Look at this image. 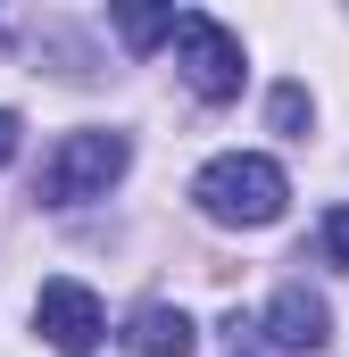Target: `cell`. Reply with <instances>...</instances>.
<instances>
[{
	"label": "cell",
	"instance_id": "3",
	"mask_svg": "<svg viewBox=\"0 0 349 357\" xmlns=\"http://www.w3.org/2000/svg\"><path fill=\"white\" fill-rule=\"evenodd\" d=\"M167 42H174V67H183V84L200 91V100H233V91H242V33H233V25L183 8Z\"/></svg>",
	"mask_w": 349,
	"mask_h": 357
},
{
	"label": "cell",
	"instance_id": "5",
	"mask_svg": "<svg viewBox=\"0 0 349 357\" xmlns=\"http://www.w3.org/2000/svg\"><path fill=\"white\" fill-rule=\"evenodd\" d=\"M266 341L291 349V357H299V349H325V341H333V307H325L308 282H283V291L266 299Z\"/></svg>",
	"mask_w": 349,
	"mask_h": 357
},
{
	"label": "cell",
	"instance_id": "4",
	"mask_svg": "<svg viewBox=\"0 0 349 357\" xmlns=\"http://www.w3.org/2000/svg\"><path fill=\"white\" fill-rule=\"evenodd\" d=\"M34 333H42L59 357H91L100 341H108V307L91 299L75 274H59V282L34 291Z\"/></svg>",
	"mask_w": 349,
	"mask_h": 357
},
{
	"label": "cell",
	"instance_id": "2",
	"mask_svg": "<svg viewBox=\"0 0 349 357\" xmlns=\"http://www.w3.org/2000/svg\"><path fill=\"white\" fill-rule=\"evenodd\" d=\"M133 167V142L125 133H108V125H84V133H67L50 158H42V183H34V199L42 208H84V199H108V183Z\"/></svg>",
	"mask_w": 349,
	"mask_h": 357
},
{
	"label": "cell",
	"instance_id": "9",
	"mask_svg": "<svg viewBox=\"0 0 349 357\" xmlns=\"http://www.w3.org/2000/svg\"><path fill=\"white\" fill-rule=\"evenodd\" d=\"M325 258H333V266H349V208H333V216H325Z\"/></svg>",
	"mask_w": 349,
	"mask_h": 357
},
{
	"label": "cell",
	"instance_id": "10",
	"mask_svg": "<svg viewBox=\"0 0 349 357\" xmlns=\"http://www.w3.org/2000/svg\"><path fill=\"white\" fill-rule=\"evenodd\" d=\"M17 158V108H0V167Z\"/></svg>",
	"mask_w": 349,
	"mask_h": 357
},
{
	"label": "cell",
	"instance_id": "8",
	"mask_svg": "<svg viewBox=\"0 0 349 357\" xmlns=\"http://www.w3.org/2000/svg\"><path fill=\"white\" fill-rule=\"evenodd\" d=\"M266 116H274V133H299V125H308V91H299V84H283Z\"/></svg>",
	"mask_w": 349,
	"mask_h": 357
},
{
	"label": "cell",
	"instance_id": "6",
	"mask_svg": "<svg viewBox=\"0 0 349 357\" xmlns=\"http://www.w3.org/2000/svg\"><path fill=\"white\" fill-rule=\"evenodd\" d=\"M133 357H191L200 349V333H191V316L183 307H167V299H142L133 316H125V333H117Z\"/></svg>",
	"mask_w": 349,
	"mask_h": 357
},
{
	"label": "cell",
	"instance_id": "1",
	"mask_svg": "<svg viewBox=\"0 0 349 357\" xmlns=\"http://www.w3.org/2000/svg\"><path fill=\"white\" fill-rule=\"evenodd\" d=\"M191 199H200L208 225H242V233H258V225L283 216L291 175H283L266 150H225V158H208V167L191 175Z\"/></svg>",
	"mask_w": 349,
	"mask_h": 357
},
{
	"label": "cell",
	"instance_id": "7",
	"mask_svg": "<svg viewBox=\"0 0 349 357\" xmlns=\"http://www.w3.org/2000/svg\"><path fill=\"white\" fill-rule=\"evenodd\" d=\"M117 33H125L133 50H150V42L174 33V8H117Z\"/></svg>",
	"mask_w": 349,
	"mask_h": 357
}]
</instances>
